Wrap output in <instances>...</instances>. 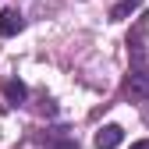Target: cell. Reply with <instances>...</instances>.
Returning a JSON list of instances; mask_svg holds the SVG:
<instances>
[{
	"mask_svg": "<svg viewBox=\"0 0 149 149\" xmlns=\"http://www.w3.org/2000/svg\"><path fill=\"white\" fill-rule=\"evenodd\" d=\"M124 96L128 100H149V68H132L124 78Z\"/></svg>",
	"mask_w": 149,
	"mask_h": 149,
	"instance_id": "1",
	"label": "cell"
},
{
	"mask_svg": "<svg viewBox=\"0 0 149 149\" xmlns=\"http://www.w3.org/2000/svg\"><path fill=\"white\" fill-rule=\"evenodd\" d=\"M96 149H117L121 142H124V128H117V124H107V128H100L96 132Z\"/></svg>",
	"mask_w": 149,
	"mask_h": 149,
	"instance_id": "2",
	"label": "cell"
},
{
	"mask_svg": "<svg viewBox=\"0 0 149 149\" xmlns=\"http://www.w3.org/2000/svg\"><path fill=\"white\" fill-rule=\"evenodd\" d=\"M0 92H4V100L7 103H25V96H29V89H25V82L22 78H4V82H0Z\"/></svg>",
	"mask_w": 149,
	"mask_h": 149,
	"instance_id": "3",
	"label": "cell"
},
{
	"mask_svg": "<svg viewBox=\"0 0 149 149\" xmlns=\"http://www.w3.org/2000/svg\"><path fill=\"white\" fill-rule=\"evenodd\" d=\"M25 29V18L18 14L14 7H7V11H0V36H18Z\"/></svg>",
	"mask_w": 149,
	"mask_h": 149,
	"instance_id": "4",
	"label": "cell"
},
{
	"mask_svg": "<svg viewBox=\"0 0 149 149\" xmlns=\"http://www.w3.org/2000/svg\"><path fill=\"white\" fill-rule=\"evenodd\" d=\"M139 7H142V0H121V4L110 7V22H124V18L132 11H139Z\"/></svg>",
	"mask_w": 149,
	"mask_h": 149,
	"instance_id": "5",
	"label": "cell"
},
{
	"mask_svg": "<svg viewBox=\"0 0 149 149\" xmlns=\"http://www.w3.org/2000/svg\"><path fill=\"white\" fill-rule=\"evenodd\" d=\"M46 149H78V142H74V139H64V135H61V139H53Z\"/></svg>",
	"mask_w": 149,
	"mask_h": 149,
	"instance_id": "6",
	"label": "cell"
},
{
	"mask_svg": "<svg viewBox=\"0 0 149 149\" xmlns=\"http://www.w3.org/2000/svg\"><path fill=\"white\" fill-rule=\"evenodd\" d=\"M132 149H149V139H142V142H132Z\"/></svg>",
	"mask_w": 149,
	"mask_h": 149,
	"instance_id": "7",
	"label": "cell"
}]
</instances>
